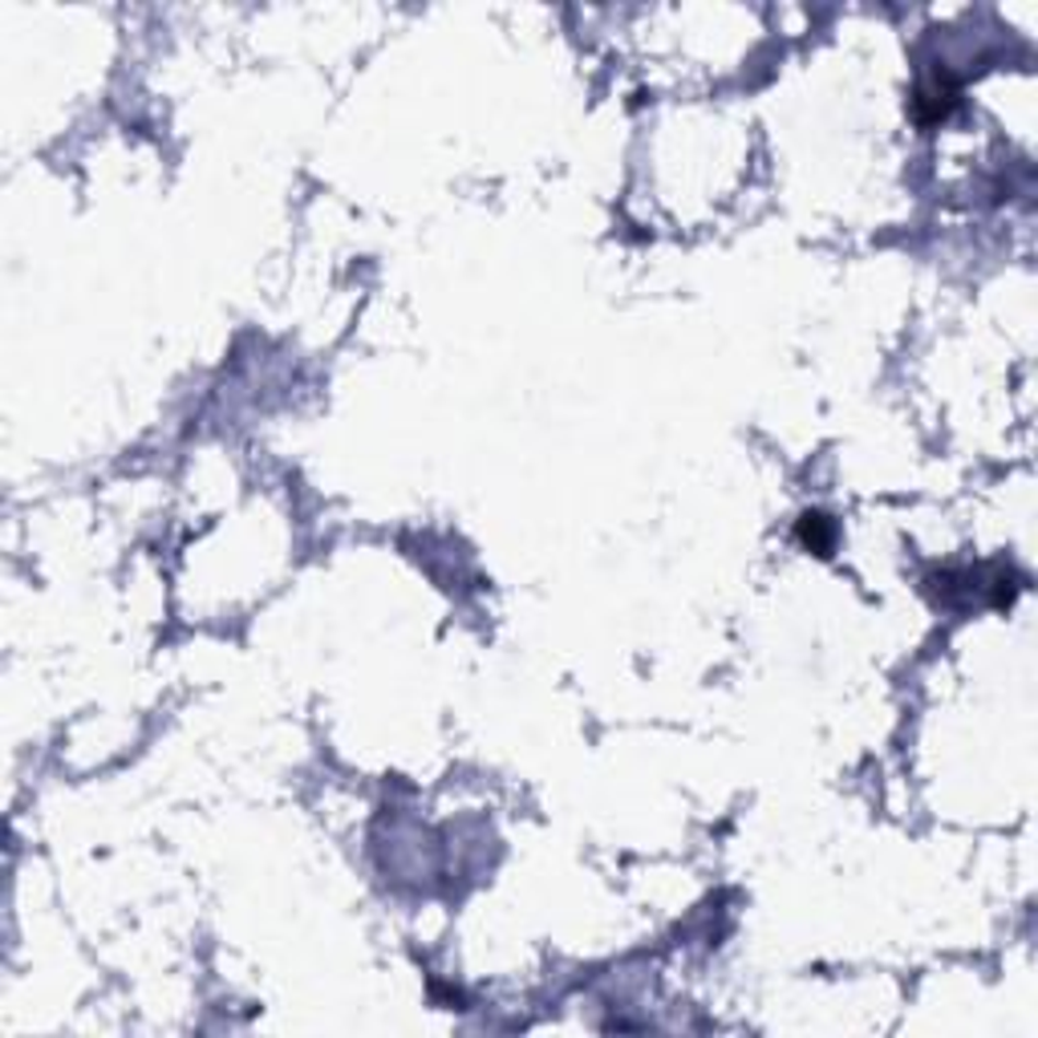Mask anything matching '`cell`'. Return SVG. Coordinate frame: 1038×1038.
Returning a JSON list of instances; mask_svg holds the SVG:
<instances>
[{"mask_svg":"<svg viewBox=\"0 0 1038 1038\" xmlns=\"http://www.w3.org/2000/svg\"><path fill=\"white\" fill-rule=\"evenodd\" d=\"M795 536H800V544L807 552H816V556H831V548H836V524H831L824 512H803Z\"/></svg>","mask_w":1038,"mask_h":1038,"instance_id":"7a4b0ae2","label":"cell"},{"mask_svg":"<svg viewBox=\"0 0 1038 1038\" xmlns=\"http://www.w3.org/2000/svg\"><path fill=\"white\" fill-rule=\"evenodd\" d=\"M954 106H957V85L949 82V78H929L921 90H917V97H913V110H917V118L925 126H933V123H942V118H949L954 114Z\"/></svg>","mask_w":1038,"mask_h":1038,"instance_id":"6da1fadb","label":"cell"}]
</instances>
